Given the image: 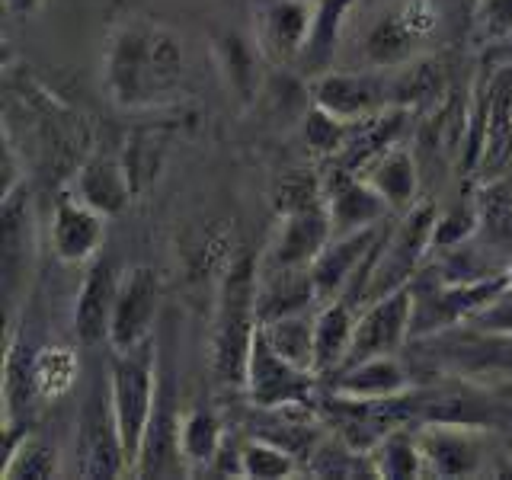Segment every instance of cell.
<instances>
[{"label": "cell", "instance_id": "cell-1", "mask_svg": "<svg viewBox=\"0 0 512 480\" xmlns=\"http://www.w3.org/2000/svg\"><path fill=\"white\" fill-rule=\"evenodd\" d=\"M186 45L157 20H128L112 29L103 55V87L119 109H157L186 87Z\"/></svg>", "mask_w": 512, "mask_h": 480}, {"label": "cell", "instance_id": "cell-2", "mask_svg": "<svg viewBox=\"0 0 512 480\" xmlns=\"http://www.w3.org/2000/svg\"><path fill=\"white\" fill-rule=\"evenodd\" d=\"M260 260L240 253L218 282L212 317V375L221 388L244 391L253 336L260 330Z\"/></svg>", "mask_w": 512, "mask_h": 480}, {"label": "cell", "instance_id": "cell-3", "mask_svg": "<svg viewBox=\"0 0 512 480\" xmlns=\"http://www.w3.org/2000/svg\"><path fill=\"white\" fill-rule=\"evenodd\" d=\"M436 205L420 202L413 205L404 218L397 221L391 234L378 240V247L365 260L362 272L349 288V301L356 304H372L384 295L397 292V288L413 285V276L420 272L423 260L432 253V228H436Z\"/></svg>", "mask_w": 512, "mask_h": 480}, {"label": "cell", "instance_id": "cell-4", "mask_svg": "<svg viewBox=\"0 0 512 480\" xmlns=\"http://www.w3.org/2000/svg\"><path fill=\"white\" fill-rule=\"evenodd\" d=\"M157 388H160V372H157L154 340H148L132 352H112L109 407H112V420H116L119 439L125 448L128 474L135 471L144 436H148L151 416L157 407Z\"/></svg>", "mask_w": 512, "mask_h": 480}, {"label": "cell", "instance_id": "cell-5", "mask_svg": "<svg viewBox=\"0 0 512 480\" xmlns=\"http://www.w3.org/2000/svg\"><path fill=\"white\" fill-rule=\"evenodd\" d=\"M509 288L506 272H493V276L480 279H445L436 288H413V340H429L445 330H455L490 304L496 295H503Z\"/></svg>", "mask_w": 512, "mask_h": 480}, {"label": "cell", "instance_id": "cell-6", "mask_svg": "<svg viewBox=\"0 0 512 480\" xmlns=\"http://www.w3.org/2000/svg\"><path fill=\"white\" fill-rule=\"evenodd\" d=\"M0 279H4V298H7V320H16L23 295L29 292L32 276H36V215H32V199L26 183L4 192L0 202Z\"/></svg>", "mask_w": 512, "mask_h": 480}, {"label": "cell", "instance_id": "cell-7", "mask_svg": "<svg viewBox=\"0 0 512 480\" xmlns=\"http://www.w3.org/2000/svg\"><path fill=\"white\" fill-rule=\"evenodd\" d=\"M439 23V7L432 0H394L365 36V58L378 71L404 68L420 58V45Z\"/></svg>", "mask_w": 512, "mask_h": 480}, {"label": "cell", "instance_id": "cell-8", "mask_svg": "<svg viewBox=\"0 0 512 480\" xmlns=\"http://www.w3.org/2000/svg\"><path fill=\"white\" fill-rule=\"evenodd\" d=\"M314 381L317 375L311 368L288 362L282 352L272 349L263 327L256 330L250 365H247V384H244L253 407H260V410L308 407V400H314Z\"/></svg>", "mask_w": 512, "mask_h": 480}, {"label": "cell", "instance_id": "cell-9", "mask_svg": "<svg viewBox=\"0 0 512 480\" xmlns=\"http://www.w3.org/2000/svg\"><path fill=\"white\" fill-rule=\"evenodd\" d=\"M311 103L346 122H368L394 109L391 71H324L311 77Z\"/></svg>", "mask_w": 512, "mask_h": 480}, {"label": "cell", "instance_id": "cell-10", "mask_svg": "<svg viewBox=\"0 0 512 480\" xmlns=\"http://www.w3.org/2000/svg\"><path fill=\"white\" fill-rule=\"evenodd\" d=\"M311 20L314 0H263L253 16V42L272 68H298Z\"/></svg>", "mask_w": 512, "mask_h": 480}, {"label": "cell", "instance_id": "cell-11", "mask_svg": "<svg viewBox=\"0 0 512 480\" xmlns=\"http://www.w3.org/2000/svg\"><path fill=\"white\" fill-rule=\"evenodd\" d=\"M407 340H413V285L365 304L343 365L368 356H391V352H400Z\"/></svg>", "mask_w": 512, "mask_h": 480}, {"label": "cell", "instance_id": "cell-12", "mask_svg": "<svg viewBox=\"0 0 512 480\" xmlns=\"http://www.w3.org/2000/svg\"><path fill=\"white\" fill-rule=\"evenodd\" d=\"M160 311V279L151 266H135L122 276V288L116 298L109 324V349L132 352L151 340L154 320Z\"/></svg>", "mask_w": 512, "mask_h": 480}, {"label": "cell", "instance_id": "cell-13", "mask_svg": "<svg viewBox=\"0 0 512 480\" xmlns=\"http://www.w3.org/2000/svg\"><path fill=\"white\" fill-rule=\"evenodd\" d=\"M426 477H477L490 468L484 452V429L461 423L420 426Z\"/></svg>", "mask_w": 512, "mask_h": 480}, {"label": "cell", "instance_id": "cell-14", "mask_svg": "<svg viewBox=\"0 0 512 480\" xmlns=\"http://www.w3.org/2000/svg\"><path fill=\"white\" fill-rule=\"evenodd\" d=\"M333 224L327 205L298 208V212L279 215V228L272 234L266 256L260 260L263 269H311L317 253L330 244Z\"/></svg>", "mask_w": 512, "mask_h": 480}, {"label": "cell", "instance_id": "cell-15", "mask_svg": "<svg viewBox=\"0 0 512 480\" xmlns=\"http://www.w3.org/2000/svg\"><path fill=\"white\" fill-rule=\"evenodd\" d=\"M381 237H384L381 224L330 237V244L320 250L317 260L311 263V282H314V292H317L320 304L349 295L352 282H356V276L362 272L365 260L372 256Z\"/></svg>", "mask_w": 512, "mask_h": 480}, {"label": "cell", "instance_id": "cell-16", "mask_svg": "<svg viewBox=\"0 0 512 480\" xmlns=\"http://www.w3.org/2000/svg\"><path fill=\"white\" fill-rule=\"evenodd\" d=\"M324 205L333 234L375 228L384 221V215H391V205L381 199V192L362 173L340 164H333L324 176Z\"/></svg>", "mask_w": 512, "mask_h": 480}, {"label": "cell", "instance_id": "cell-17", "mask_svg": "<svg viewBox=\"0 0 512 480\" xmlns=\"http://www.w3.org/2000/svg\"><path fill=\"white\" fill-rule=\"evenodd\" d=\"M439 359L464 378H500L512 381V333H487L468 327L461 336L439 333Z\"/></svg>", "mask_w": 512, "mask_h": 480}, {"label": "cell", "instance_id": "cell-18", "mask_svg": "<svg viewBox=\"0 0 512 480\" xmlns=\"http://www.w3.org/2000/svg\"><path fill=\"white\" fill-rule=\"evenodd\" d=\"M122 288L119 266L109 256H96L87 266L84 279L77 288L74 301V336L80 346H96L109 340L112 311H116V298Z\"/></svg>", "mask_w": 512, "mask_h": 480}, {"label": "cell", "instance_id": "cell-19", "mask_svg": "<svg viewBox=\"0 0 512 480\" xmlns=\"http://www.w3.org/2000/svg\"><path fill=\"white\" fill-rule=\"evenodd\" d=\"M106 237V218L80 202L74 192H64L52 212V250L61 263L84 266L100 256Z\"/></svg>", "mask_w": 512, "mask_h": 480}, {"label": "cell", "instance_id": "cell-20", "mask_svg": "<svg viewBox=\"0 0 512 480\" xmlns=\"http://www.w3.org/2000/svg\"><path fill=\"white\" fill-rule=\"evenodd\" d=\"M77 452L80 464L77 471L84 477H119L128 471L125 461V448L119 439L116 420H112V407H109V391L106 397H93L84 416H80V429H77Z\"/></svg>", "mask_w": 512, "mask_h": 480}, {"label": "cell", "instance_id": "cell-21", "mask_svg": "<svg viewBox=\"0 0 512 480\" xmlns=\"http://www.w3.org/2000/svg\"><path fill=\"white\" fill-rule=\"evenodd\" d=\"M333 394L362 400V404H388V400L404 397L413 384L407 368L400 365L397 352L391 356H368L359 362H349L333 372Z\"/></svg>", "mask_w": 512, "mask_h": 480}, {"label": "cell", "instance_id": "cell-22", "mask_svg": "<svg viewBox=\"0 0 512 480\" xmlns=\"http://www.w3.org/2000/svg\"><path fill=\"white\" fill-rule=\"evenodd\" d=\"M212 61L218 68V77L228 96H234L237 106L256 103L263 93V64H269L253 39L240 36V32H215L212 36Z\"/></svg>", "mask_w": 512, "mask_h": 480}, {"label": "cell", "instance_id": "cell-23", "mask_svg": "<svg viewBox=\"0 0 512 480\" xmlns=\"http://www.w3.org/2000/svg\"><path fill=\"white\" fill-rule=\"evenodd\" d=\"M71 192L80 202L96 208L103 218H116L132 205L138 186H135V176L128 170V164H122L116 157L96 154L74 170Z\"/></svg>", "mask_w": 512, "mask_h": 480}, {"label": "cell", "instance_id": "cell-24", "mask_svg": "<svg viewBox=\"0 0 512 480\" xmlns=\"http://www.w3.org/2000/svg\"><path fill=\"white\" fill-rule=\"evenodd\" d=\"M359 327V304L349 298H333L320 304L314 317V372L333 375L349 356L352 336Z\"/></svg>", "mask_w": 512, "mask_h": 480}, {"label": "cell", "instance_id": "cell-25", "mask_svg": "<svg viewBox=\"0 0 512 480\" xmlns=\"http://www.w3.org/2000/svg\"><path fill=\"white\" fill-rule=\"evenodd\" d=\"M362 176L381 192V199L391 205V212L404 215L413 205H420V167H416L413 151L400 141L391 144L381 157H375L362 170Z\"/></svg>", "mask_w": 512, "mask_h": 480}, {"label": "cell", "instance_id": "cell-26", "mask_svg": "<svg viewBox=\"0 0 512 480\" xmlns=\"http://www.w3.org/2000/svg\"><path fill=\"white\" fill-rule=\"evenodd\" d=\"M362 0H314V20H311V36L304 45V55L298 61V68L317 77L333 68V58L340 52L343 32L349 23V13L356 10Z\"/></svg>", "mask_w": 512, "mask_h": 480}, {"label": "cell", "instance_id": "cell-27", "mask_svg": "<svg viewBox=\"0 0 512 480\" xmlns=\"http://www.w3.org/2000/svg\"><path fill=\"white\" fill-rule=\"evenodd\" d=\"M368 461L375 477H426L420 429H410L407 423L391 426L368 448Z\"/></svg>", "mask_w": 512, "mask_h": 480}, {"label": "cell", "instance_id": "cell-28", "mask_svg": "<svg viewBox=\"0 0 512 480\" xmlns=\"http://www.w3.org/2000/svg\"><path fill=\"white\" fill-rule=\"evenodd\" d=\"M391 93L394 109H432L448 93V77L442 61L413 58L404 68L391 71Z\"/></svg>", "mask_w": 512, "mask_h": 480}, {"label": "cell", "instance_id": "cell-29", "mask_svg": "<svg viewBox=\"0 0 512 480\" xmlns=\"http://www.w3.org/2000/svg\"><path fill=\"white\" fill-rule=\"evenodd\" d=\"M7 439V461H4V471L0 477L4 480H48V477H58L61 474V458H58V448L36 436V432H4Z\"/></svg>", "mask_w": 512, "mask_h": 480}, {"label": "cell", "instance_id": "cell-30", "mask_svg": "<svg viewBox=\"0 0 512 480\" xmlns=\"http://www.w3.org/2000/svg\"><path fill=\"white\" fill-rule=\"evenodd\" d=\"M180 452L186 468H208L224 452V426L205 407H192L180 420Z\"/></svg>", "mask_w": 512, "mask_h": 480}, {"label": "cell", "instance_id": "cell-31", "mask_svg": "<svg viewBox=\"0 0 512 480\" xmlns=\"http://www.w3.org/2000/svg\"><path fill=\"white\" fill-rule=\"evenodd\" d=\"M304 464L292 448H285L276 439L256 436L240 445L237 452V474L240 477H256V480H279V477H295Z\"/></svg>", "mask_w": 512, "mask_h": 480}, {"label": "cell", "instance_id": "cell-32", "mask_svg": "<svg viewBox=\"0 0 512 480\" xmlns=\"http://www.w3.org/2000/svg\"><path fill=\"white\" fill-rule=\"evenodd\" d=\"M314 317H317V311L311 308V311H298V314H288L279 320H269V324H260L272 349L282 352L288 362L311 368V372H314Z\"/></svg>", "mask_w": 512, "mask_h": 480}, {"label": "cell", "instance_id": "cell-33", "mask_svg": "<svg viewBox=\"0 0 512 480\" xmlns=\"http://www.w3.org/2000/svg\"><path fill=\"white\" fill-rule=\"evenodd\" d=\"M80 375V359L71 346H45L32 356V384L39 400H58L68 394Z\"/></svg>", "mask_w": 512, "mask_h": 480}, {"label": "cell", "instance_id": "cell-34", "mask_svg": "<svg viewBox=\"0 0 512 480\" xmlns=\"http://www.w3.org/2000/svg\"><path fill=\"white\" fill-rule=\"evenodd\" d=\"M359 125L362 122L336 119L327 109L311 103V109L304 112V122H301V138L308 144V151L317 157H340L349 148V141L356 138Z\"/></svg>", "mask_w": 512, "mask_h": 480}, {"label": "cell", "instance_id": "cell-35", "mask_svg": "<svg viewBox=\"0 0 512 480\" xmlns=\"http://www.w3.org/2000/svg\"><path fill=\"white\" fill-rule=\"evenodd\" d=\"M484 224V212L471 202H458L452 208H445L436 218L432 228V250H458L480 231Z\"/></svg>", "mask_w": 512, "mask_h": 480}, {"label": "cell", "instance_id": "cell-36", "mask_svg": "<svg viewBox=\"0 0 512 480\" xmlns=\"http://www.w3.org/2000/svg\"><path fill=\"white\" fill-rule=\"evenodd\" d=\"M474 29L484 42L512 36V0H474Z\"/></svg>", "mask_w": 512, "mask_h": 480}, {"label": "cell", "instance_id": "cell-37", "mask_svg": "<svg viewBox=\"0 0 512 480\" xmlns=\"http://www.w3.org/2000/svg\"><path fill=\"white\" fill-rule=\"evenodd\" d=\"M468 327L487 330V333H512V292L506 288L503 295H496L490 304H484L471 320Z\"/></svg>", "mask_w": 512, "mask_h": 480}, {"label": "cell", "instance_id": "cell-38", "mask_svg": "<svg viewBox=\"0 0 512 480\" xmlns=\"http://www.w3.org/2000/svg\"><path fill=\"white\" fill-rule=\"evenodd\" d=\"M42 7V0H7V10L13 16H29V13H36Z\"/></svg>", "mask_w": 512, "mask_h": 480}, {"label": "cell", "instance_id": "cell-39", "mask_svg": "<svg viewBox=\"0 0 512 480\" xmlns=\"http://www.w3.org/2000/svg\"><path fill=\"white\" fill-rule=\"evenodd\" d=\"M506 279H509V292H512V266L506 269Z\"/></svg>", "mask_w": 512, "mask_h": 480}, {"label": "cell", "instance_id": "cell-40", "mask_svg": "<svg viewBox=\"0 0 512 480\" xmlns=\"http://www.w3.org/2000/svg\"><path fill=\"white\" fill-rule=\"evenodd\" d=\"M372 4H394V0H372Z\"/></svg>", "mask_w": 512, "mask_h": 480}, {"label": "cell", "instance_id": "cell-41", "mask_svg": "<svg viewBox=\"0 0 512 480\" xmlns=\"http://www.w3.org/2000/svg\"><path fill=\"white\" fill-rule=\"evenodd\" d=\"M432 4H436V7H442V4H445V0H432Z\"/></svg>", "mask_w": 512, "mask_h": 480}]
</instances>
